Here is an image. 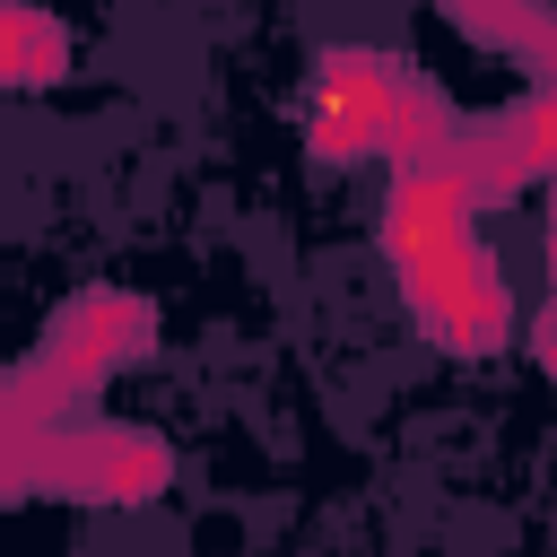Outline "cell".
I'll use <instances>...</instances> for the list:
<instances>
[{
  "label": "cell",
  "mask_w": 557,
  "mask_h": 557,
  "mask_svg": "<svg viewBox=\"0 0 557 557\" xmlns=\"http://www.w3.org/2000/svg\"><path fill=\"white\" fill-rule=\"evenodd\" d=\"M531 357H540V366H548V374H557V296H548V313H540V322H531Z\"/></svg>",
  "instance_id": "9c48e42d"
},
{
  "label": "cell",
  "mask_w": 557,
  "mask_h": 557,
  "mask_svg": "<svg viewBox=\"0 0 557 557\" xmlns=\"http://www.w3.org/2000/svg\"><path fill=\"white\" fill-rule=\"evenodd\" d=\"M461 113L426 87V78H409L400 96H392V122H383V157H392V174H453L461 165Z\"/></svg>",
  "instance_id": "5b68a950"
},
{
  "label": "cell",
  "mask_w": 557,
  "mask_h": 557,
  "mask_svg": "<svg viewBox=\"0 0 557 557\" xmlns=\"http://www.w3.org/2000/svg\"><path fill=\"white\" fill-rule=\"evenodd\" d=\"M400 87H409V70L392 52H374V44H322L313 78H305V148L322 165L383 157V122H392Z\"/></svg>",
  "instance_id": "3957f363"
},
{
  "label": "cell",
  "mask_w": 557,
  "mask_h": 557,
  "mask_svg": "<svg viewBox=\"0 0 557 557\" xmlns=\"http://www.w3.org/2000/svg\"><path fill=\"white\" fill-rule=\"evenodd\" d=\"M540 9H548V0H444V17H453L470 44H487V52H522V35L540 26Z\"/></svg>",
  "instance_id": "52a82bcc"
},
{
  "label": "cell",
  "mask_w": 557,
  "mask_h": 557,
  "mask_svg": "<svg viewBox=\"0 0 557 557\" xmlns=\"http://www.w3.org/2000/svg\"><path fill=\"white\" fill-rule=\"evenodd\" d=\"M148 339H157V305H148V296H131V287H87V296H70V305L44 322L35 357L87 400L113 366L148 357Z\"/></svg>",
  "instance_id": "277c9868"
},
{
  "label": "cell",
  "mask_w": 557,
  "mask_h": 557,
  "mask_svg": "<svg viewBox=\"0 0 557 557\" xmlns=\"http://www.w3.org/2000/svg\"><path fill=\"white\" fill-rule=\"evenodd\" d=\"M70 78V26L35 0H0V87H52Z\"/></svg>",
  "instance_id": "8992f818"
},
{
  "label": "cell",
  "mask_w": 557,
  "mask_h": 557,
  "mask_svg": "<svg viewBox=\"0 0 557 557\" xmlns=\"http://www.w3.org/2000/svg\"><path fill=\"white\" fill-rule=\"evenodd\" d=\"M383 252L400 270V305L409 322L444 348V357H496L513 331V296L496 278V261L470 235V191L461 174H392L383 200Z\"/></svg>",
  "instance_id": "6da1fadb"
},
{
  "label": "cell",
  "mask_w": 557,
  "mask_h": 557,
  "mask_svg": "<svg viewBox=\"0 0 557 557\" xmlns=\"http://www.w3.org/2000/svg\"><path fill=\"white\" fill-rule=\"evenodd\" d=\"M174 487V444L122 418H52L35 435V496H87V505H148Z\"/></svg>",
  "instance_id": "7a4b0ae2"
},
{
  "label": "cell",
  "mask_w": 557,
  "mask_h": 557,
  "mask_svg": "<svg viewBox=\"0 0 557 557\" xmlns=\"http://www.w3.org/2000/svg\"><path fill=\"white\" fill-rule=\"evenodd\" d=\"M522 70H540V87H557V9H540V26L522 35V52H513Z\"/></svg>",
  "instance_id": "ba28073f"
}]
</instances>
